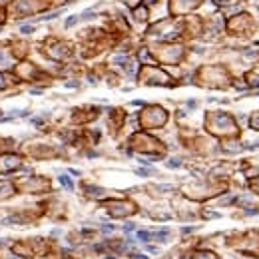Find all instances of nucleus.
Masks as SVG:
<instances>
[{
    "instance_id": "1",
    "label": "nucleus",
    "mask_w": 259,
    "mask_h": 259,
    "mask_svg": "<svg viewBox=\"0 0 259 259\" xmlns=\"http://www.w3.org/2000/svg\"><path fill=\"white\" fill-rule=\"evenodd\" d=\"M138 237H140V241H150L152 239V231H138Z\"/></svg>"
},
{
    "instance_id": "2",
    "label": "nucleus",
    "mask_w": 259,
    "mask_h": 259,
    "mask_svg": "<svg viewBox=\"0 0 259 259\" xmlns=\"http://www.w3.org/2000/svg\"><path fill=\"white\" fill-rule=\"evenodd\" d=\"M60 183L64 185V187H68V189H72V181L66 177V175H60Z\"/></svg>"
},
{
    "instance_id": "3",
    "label": "nucleus",
    "mask_w": 259,
    "mask_h": 259,
    "mask_svg": "<svg viewBox=\"0 0 259 259\" xmlns=\"http://www.w3.org/2000/svg\"><path fill=\"white\" fill-rule=\"evenodd\" d=\"M76 22H78V18H76V16H72V18H68V20H66V26H72V24H76Z\"/></svg>"
},
{
    "instance_id": "4",
    "label": "nucleus",
    "mask_w": 259,
    "mask_h": 259,
    "mask_svg": "<svg viewBox=\"0 0 259 259\" xmlns=\"http://www.w3.org/2000/svg\"><path fill=\"white\" fill-rule=\"evenodd\" d=\"M20 32H24V34H30V32H32V26H28V24H26V26H22V28H20Z\"/></svg>"
},
{
    "instance_id": "5",
    "label": "nucleus",
    "mask_w": 259,
    "mask_h": 259,
    "mask_svg": "<svg viewBox=\"0 0 259 259\" xmlns=\"http://www.w3.org/2000/svg\"><path fill=\"white\" fill-rule=\"evenodd\" d=\"M168 166H170V168H177V166H179V162H170Z\"/></svg>"
}]
</instances>
